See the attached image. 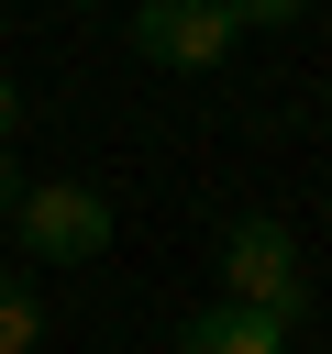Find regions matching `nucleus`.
Wrapping results in <instances>:
<instances>
[{"label":"nucleus","mask_w":332,"mask_h":354,"mask_svg":"<svg viewBox=\"0 0 332 354\" xmlns=\"http://www.w3.org/2000/svg\"><path fill=\"white\" fill-rule=\"evenodd\" d=\"M89 11H100V0H89Z\"/></svg>","instance_id":"obj_9"},{"label":"nucleus","mask_w":332,"mask_h":354,"mask_svg":"<svg viewBox=\"0 0 332 354\" xmlns=\"http://www.w3.org/2000/svg\"><path fill=\"white\" fill-rule=\"evenodd\" d=\"M122 33H133L144 66H221L243 22H232V0H133Z\"/></svg>","instance_id":"obj_3"},{"label":"nucleus","mask_w":332,"mask_h":354,"mask_svg":"<svg viewBox=\"0 0 332 354\" xmlns=\"http://www.w3.org/2000/svg\"><path fill=\"white\" fill-rule=\"evenodd\" d=\"M11 199H22V166H11V155H0V221H11Z\"/></svg>","instance_id":"obj_8"},{"label":"nucleus","mask_w":332,"mask_h":354,"mask_svg":"<svg viewBox=\"0 0 332 354\" xmlns=\"http://www.w3.org/2000/svg\"><path fill=\"white\" fill-rule=\"evenodd\" d=\"M11 133H22V88L0 77V144H11Z\"/></svg>","instance_id":"obj_7"},{"label":"nucleus","mask_w":332,"mask_h":354,"mask_svg":"<svg viewBox=\"0 0 332 354\" xmlns=\"http://www.w3.org/2000/svg\"><path fill=\"white\" fill-rule=\"evenodd\" d=\"M11 232H22V254H33V266H89V254L111 243V199H100L89 177H22Z\"/></svg>","instance_id":"obj_1"},{"label":"nucleus","mask_w":332,"mask_h":354,"mask_svg":"<svg viewBox=\"0 0 332 354\" xmlns=\"http://www.w3.org/2000/svg\"><path fill=\"white\" fill-rule=\"evenodd\" d=\"M177 354H288V321H266V310L221 299V310H199V321L177 332Z\"/></svg>","instance_id":"obj_4"},{"label":"nucleus","mask_w":332,"mask_h":354,"mask_svg":"<svg viewBox=\"0 0 332 354\" xmlns=\"http://www.w3.org/2000/svg\"><path fill=\"white\" fill-rule=\"evenodd\" d=\"M221 277H232L243 310H266V321L299 332V310H310V266H299L288 221H232V232H221Z\"/></svg>","instance_id":"obj_2"},{"label":"nucleus","mask_w":332,"mask_h":354,"mask_svg":"<svg viewBox=\"0 0 332 354\" xmlns=\"http://www.w3.org/2000/svg\"><path fill=\"white\" fill-rule=\"evenodd\" d=\"M33 343H44V299L22 266H0V354H33Z\"/></svg>","instance_id":"obj_5"},{"label":"nucleus","mask_w":332,"mask_h":354,"mask_svg":"<svg viewBox=\"0 0 332 354\" xmlns=\"http://www.w3.org/2000/svg\"><path fill=\"white\" fill-rule=\"evenodd\" d=\"M232 22H299V0H232Z\"/></svg>","instance_id":"obj_6"}]
</instances>
